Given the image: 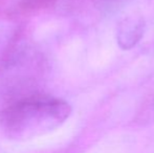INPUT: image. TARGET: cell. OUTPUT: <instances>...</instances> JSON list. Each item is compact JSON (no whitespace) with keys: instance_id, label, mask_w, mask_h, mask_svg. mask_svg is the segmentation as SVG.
<instances>
[{"instance_id":"1","label":"cell","mask_w":154,"mask_h":153,"mask_svg":"<svg viewBox=\"0 0 154 153\" xmlns=\"http://www.w3.org/2000/svg\"><path fill=\"white\" fill-rule=\"evenodd\" d=\"M71 113V106L59 98L32 96L20 100L0 115V126L6 136L29 141L58 129Z\"/></svg>"},{"instance_id":"2","label":"cell","mask_w":154,"mask_h":153,"mask_svg":"<svg viewBox=\"0 0 154 153\" xmlns=\"http://www.w3.org/2000/svg\"><path fill=\"white\" fill-rule=\"evenodd\" d=\"M145 22L140 17H128L119 24L116 39L122 49H131L142 39Z\"/></svg>"}]
</instances>
